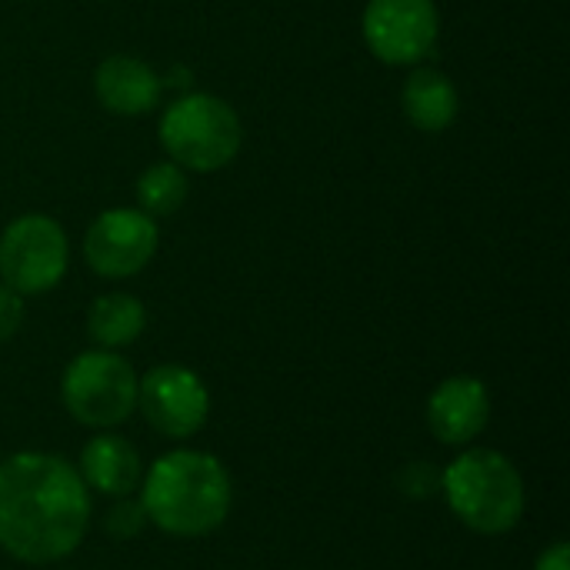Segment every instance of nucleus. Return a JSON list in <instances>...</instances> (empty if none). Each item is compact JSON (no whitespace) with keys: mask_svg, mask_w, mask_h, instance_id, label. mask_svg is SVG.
<instances>
[{"mask_svg":"<svg viewBox=\"0 0 570 570\" xmlns=\"http://www.w3.org/2000/svg\"><path fill=\"white\" fill-rule=\"evenodd\" d=\"M441 484L451 511L478 534H504L524 514V481L498 451H464L451 461Z\"/></svg>","mask_w":570,"mask_h":570,"instance_id":"nucleus-3","label":"nucleus"},{"mask_svg":"<svg viewBox=\"0 0 570 570\" xmlns=\"http://www.w3.org/2000/svg\"><path fill=\"white\" fill-rule=\"evenodd\" d=\"M364 43L367 50L391 63L411 67L424 60L441 33V17L434 0H367L364 7Z\"/></svg>","mask_w":570,"mask_h":570,"instance_id":"nucleus-7","label":"nucleus"},{"mask_svg":"<svg viewBox=\"0 0 570 570\" xmlns=\"http://www.w3.org/2000/svg\"><path fill=\"white\" fill-rule=\"evenodd\" d=\"M137 407L147 424L164 438H190L204 428L210 414V397L204 381L180 364H160L137 381Z\"/></svg>","mask_w":570,"mask_h":570,"instance_id":"nucleus-9","label":"nucleus"},{"mask_svg":"<svg viewBox=\"0 0 570 570\" xmlns=\"http://www.w3.org/2000/svg\"><path fill=\"white\" fill-rule=\"evenodd\" d=\"M63 407L87 428H117L137 407V374L114 351L77 354L60 381Z\"/></svg>","mask_w":570,"mask_h":570,"instance_id":"nucleus-5","label":"nucleus"},{"mask_svg":"<svg viewBox=\"0 0 570 570\" xmlns=\"http://www.w3.org/2000/svg\"><path fill=\"white\" fill-rule=\"evenodd\" d=\"M157 220L140 207H114L97 214L83 237V257L94 274L120 281L134 277L157 254Z\"/></svg>","mask_w":570,"mask_h":570,"instance_id":"nucleus-8","label":"nucleus"},{"mask_svg":"<svg viewBox=\"0 0 570 570\" xmlns=\"http://www.w3.org/2000/svg\"><path fill=\"white\" fill-rule=\"evenodd\" d=\"M147 327V311L134 294H104L87 311V331L100 347L134 344Z\"/></svg>","mask_w":570,"mask_h":570,"instance_id":"nucleus-14","label":"nucleus"},{"mask_svg":"<svg viewBox=\"0 0 570 570\" xmlns=\"http://www.w3.org/2000/svg\"><path fill=\"white\" fill-rule=\"evenodd\" d=\"M90 524V494L77 468L53 454L0 461V548L23 564L73 554Z\"/></svg>","mask_w":570,"mask_h":570,"instance_id":"nucleus-1","label":"nucleus"},{"mask_svg":"<svg viewBox=\"0 0 570 570\" xmlns=\"http://www.w3.org/2000/svg\"><path fill=\"white\" fill-rule=\"evenodd\" d=\"M23 324V297L0 284V341H10Z\"/></svg>","mask_w":570,"mask_h":570,"instance_id":"nucleus-16","label":"nucleus"},{"mask_svg":"<svg viewBox=\"0 0 570 570\" xmlns=\"http://www.w3.org/2000/svg\"><path fill=\"white\" fill-rule=\"evenodd\" d=\"M244 144L237 110L214 94H187L160 117V147L167 157L197 174L227 167Z\"/></svg>","mask_w":570,"mask_h":570,"instance_id":"nucleus-4","label":"nucleus"},{"mask_svg":"<svg viewBox=\"0 0 570 570\" xmlns=\"http://www.w3.org/2000/svg\"><path fill=\"white\" fill-rule=\"evenodd\" d=\"M94 90H97V100L110 114L140 117V114H147V110H154L160 104L164 80L144 60L127 57V53H114L97 67Z\"/></svg>","mask_w":570,"mask_h":570,"instance_id":"nucleus-11","label":"nucleus"},{"mask_svg":"<svg viewBox=\"0 0 570 570\" xmlns=\"http://www.w3.org/2000/svg\"><path fill=\"white\" fill-rule=\"evenodd\" d=\"M144 514L174 538H200L230 514V478L214 454L170 451L144 478Z\"/></svg>","mask_w":570,"mask_h":570,"instance_id":"nucleus-2","label":"nucleus"},{"mask_svg":"<svg viewBox=\"0 0 570 570\" xmlns=\"http://www.w3.org/2000/svg\"><path fill=\"white\" fill-rule=\"evenodd\" d=\"M140 521H144V508H134V504H120L117 511H110L107 518V528L117 534V538H130L140 531Z\"/></svg>","mask_w":570,"mask_h":570,"instance_id":"nucleus-17","label":"nucleus"},{"mask_svg":"<svg viewBox=\"0 0 570 570\" xmlns=\"http://www.w3.org/2000/svg\"><path fill=\"white\" fill-rule=\"evenodd\" d=\"M401 107L407 120L424 130V134H441L458 120L461 110V94L454 80L441 70H414L404 80L401 90Z\"/></svg>","mask_w":570,"mask_h":570,"instance_id":"nucleus-13","label":"nucleus"},{"mask_svg":"<svg viewBox=\"0 0 570 570\" xmlns=\"http://www.w3.org/2000/svg\"><path fill=\"white\" fill-rule=\"evenodd\" d=\"M80 478H83V484H90L100 494L127 498L137 491V484L144 478L140 454L134 451L130 441L100 434L80 451Z\"/></svg>","mask_w":570,"mask_h":570,"instance_id":"nucleus-12","label":"nucleus"},{"mask_svg":"<svg viewBox=\"0 0 570 570\" xmlns=\"http://www.w3.org/2000/svg\"><path fill=\"white\" fill-rule=\"evenodd\" d=\"M534 570H570V548L564 541H558V544H551L541 558H538V564Z\"/></svg>","mask_w":570,"mask_h":570,"instance_id":"nucleus-18","label":"nucleus"},{"mask_svg":"<svg viewBox=\"0 0 570 570\" xmlns=\"http://www.w3.org/2000/svg\"><path fill=\"white\" fill-rule=\"evenodd\" d=\"M187 200V174L174 160L154 164L137 177V204L150 217H170Z\"/></svg>","mask_w":570,"mask_h":570,"instance_id":"nucleus-15","label":"nucleus"},{"mask_svg":"<svg viewBox=\"0 0 570 570\" xmlns=\"http://www.w3.org/2000/svg\"><path fill=\"white\" fill-rule=\"evenodd\" d=\"M67 234L47 214H23L0 234V277L10 291L47 294L67 274Z\"/></svg>","mask_w":570,"mask_h":570,"instance_id":"nucleus-6","label":"nucleus"},{"mask_svg":"<svg viewBox=\"0 0 570 570\" xmlns=\"http://www.w3.org/2000/svg\"><path fill=\"white\" fill-rule=\"evenodd\" d=\"M491 421V397L478 377H448L428 401V424L438 441L458 448L474 441Z\"/></svg>","mask_w":570,"mask_h":570,"instance_id":"nucleus-10","label":"nucleus"}]
</instances>
